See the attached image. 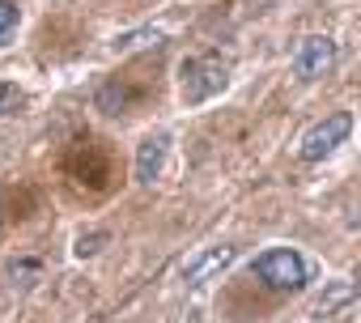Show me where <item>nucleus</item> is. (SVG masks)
<instances>
[{
	"mask_svg": "<svg viewBox=\"0 0 361 323\" xmlns=\"http://www.w3.org/2000/svg\"><path fill=\"white\" fill-rule=\"evenodd\" d=\"M238 260V247H209V251H200L196 260H188V268H183V281H188V289H200L209 276H217V272H226L230 264Z\"/></svg>",
	"mask_w": 361,
	"mask_h": 323,
	"instance_id": "5",
	"label": "nucleus"
},
{
	"mask_svg": "<svg viewBox=\"0 0 361 323\" xmlns=\"http://www.w3.org/2000/svg\"><path fill=\"white\" fill-rule=\"evenodd\" d=\"M161 162H166V136L140 140V149H136V166H132L136 183H153V179L161 175Z\"/></svg>",
	"mask_w": 361,
	"mask_h": 323,
	"instance_id": "6",
	"label": "nucleus"
},
{
	"mask_svg": "<svg viewBox=\"0 0 361 323\" xmlns=\"http://www.w3.org/2000/svg\"><path fill=\"white\" fill-rule=\"evenodd\" d=\"M18 102H22V90L13 81H0V119H5L9 111H18Z\"/></svg>",
	"mask_w": 361,
	"mask_h": 323,
	"instance_id": "10",
	"label": "nucleus"
},
{
	"mask_svg": "<svg viewBox=\"0 0 361 323\" xmlns=\"http://www.w3.org/2000/svg\"><path fill=\"white\" fill-rule=\"evenodd\" d=\"M348 132H353V115H348V111H331L327 119H319V123L302 136L298 157H302V162H323L327 153H336V149L348 140Z\"/></svg>",
	"mask_w": 361,
	"mask_h": 323,
	"instance_id": "3",
	"label": "nucleus"
},
{
	"mask_svg": "<svg viewBox=\"0 0 361 323\" xmlns=\"http://www.w3.org/2000/svg\"><path fill=\"white\" fill-rule=\"evenodd\" d=\"M331 64H336V43L327 35H310L293 47V73L302 81H319L323 73H331Z\"/></svg>",
	"mask_w": 361,
	"mask_h": 323,
	"instance_id": "4",
	"label": "nucleus"
},
{
	"mask_svg": "<svg viewBox=\"0 0 361 323\" xmlns=\"http://www.w3.org/2000/svg\"><path fill=\"white\" fill-rule=\"evenodd\" d=\"M178 77H183V102L188 106H200V102H209L213 94L226 90L230 64L217 60V56H188L183 64H178Z\"/></svg>",
	"mask_w": 361,
	"mask_h": 323,
	"instance_id": "2",
	"label": "nucleus"
},
{
	"mask_svg": "<svg viewBox=\"0 0 361 323\" xmlns=\"http://www.w3.org/2000/svg\"><path fill=\"white\" fill-rule=\"evenodd\" d=\"M18 22H22V9L13 5V0H0V47H5V43L13 39Z\"/></svg>",
	"mask_w": 361,
	"mask_h": 323,
	"instance_id": "8",
	"label": "nucleus"
},
{
	"mask_svg": "<svg viewBox=\"0 0 361 323\" xmlns=\"http://www.w3.org/2000/svg\"><path fill=\"white\" fill-rule=\"evenodd\" d=\"M106 243H111V234H106V230H94V234H81V238H77V255H81V260H85V255H98V251H102Z\"/></svg>",
	"mask_w": 361,
	"mask_h": 323,
	"instance_id": "9",
	"label": "nucleus"
},
{
	"mask_svg": "<svg viewBox=\"0 0 361 323\" xmlns=\"http://www.w3.org/2000/svg\"><path fill=\"white\" fill-rule=\"evenodd\" d=\"M357 293H361V281H353V276H340V281H331V285L319 293V302H314V315H336V310H340V306H348Z\"/></svg>",
	"mask_w": 361,
	"mask_h": 323,
	"instance_id": "7",
	"label": "nucleus"
},
{
	"mask_svg": "<svg viewBox=\"0 0 361 323\" xmlns=\"http://www.w3.org/2000/svg\"><path fill=\"white\" fill-rule=\"evenodd\" d=\"M251 272H255L259 285H268L272 293H298V289H306V281H310V268H306V260H302L293 247H268V251H259V255L251 260Z\"/></svg>",
	"mask_w": 361,
	"mask_h": 323,
	"instance_id": "1",
	"label": "nucleus"
}]
</instances>
